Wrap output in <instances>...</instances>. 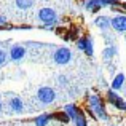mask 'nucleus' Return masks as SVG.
Here are the masks:
<instances>
[{
	"mask_svg": "<svg viewBox=\"0 0 126 126\" xmlns=\"http://www.w3.org/2000/svg\"><path fill=\"white\" fill-rule=\"evenodd\" d=\"M102 40H104L105 46H109V45H115V43H117V40H115V34H113V31L102 32Z\"/></svg>",
	"mask_w": 126,
	"mask_h": 126,
	"instance_id": "17",
	"label": "nucleus"
},
{
	"mask_svg": "<svg viewBox=\"0 0 126 126\" xmlns=\"http://www.w3.org/2000/svg\"><path fill=\"white\" fill-rule=\"evenodd\" d=\"M117 54H118V48H117V45H109V46H105V48L102 49V53H101L102 61L107 62V64H110V62L113 61L115 58H117Z\"/></svg>",
	"mask_w": 126,
	"mask_h": 126,
	"instance_id": "10",
	"label": "nucleus"
},
{
	"mask_svg": "<svg viewBox=\"0 0 126 126\" xmlns=\"http://www.w3.org/2000/svg\"><path fill=\"white\" fill-rule=\"evenodd\" d=\"M125 42H126V34H125Z\"/></svg>",
	"mask_w": 126,
	"mask_h": 126,
	"instance_id": "28",
	"label": "nucleus"
},
{
	"mask_svg": "<svg viewBox=\"0 0 126 126\" xmlns=\"http://www.w3.org/2000/svg\"><path fill=\"white\" fill-rule=\"evenodd\" d=\"M37 101L43 105H49L58 99V94H56V89L51 88V86H40L37 89V94H35Z\"/></svg>",
	"mask_w": 126,
	"mask_h": 126,
	"instance_id": "4",
	"label": "nucleus"
},
{
	"mask_svg": "<svg viewBox=\"0 0 126 126\" xmlns=\"http://www.w3.org/2000/svg\"><path fill=\"white\" fill-rule=\"evenodd\" d=\"M94 26L101 32L112 31V18L110 16H105V15H97L94 18Z\"/></svg>",
	"mask_w": 126,
	"mask_h": 126,
	"instance_id": "8",
	"label": "nucleus"
},
{
	"mask_svg": "<svg viewBox=\"0 0 126 126\" xmlns=\"http://www.w3.org/2000/svg\"><path fill=\"white\" fill-rule=\"evenodd\" d=\"M125 83H126V75L123 72H118V74H115L113 78H112L110 88L113 89V91H121V89L125 88Z\"/></svg>",
	"mask_w": 126,
	"mask_h": 126,
	"instance_id": "11",
	"label": "nucleus"
},
{
	"mask_svg": "<svg viewBox=\"0 0 126 126\" xmlns=\"http://www.w3.org/2000/svg\"><path fill=\"white\" fill-rule=\"evenodd\" d=\"M105 105H107V102H105V99H102L101 94H88V97H86V107L101 121L110 120V115L107 113V107Z\"/></svg>",
	"mask_w": 126,
	"mask_h": 126,
	"instance_id": "1",
	"label": "nucleus"
},
{
	"mask_svg": "<svg viewBox=\"0 0 126 126\" xmlns=\"http://www.w3.org/2000/svg\"><path fill=\"white\" fill-rule=\"evenodd\" d=\"M118 3H120V0H101V5H102V8H105V6L112 8V6L118 5Z\"/></svg>",
	"mask_w": 126,
	"mask_h": 126,
	"instance_id": "23",
	"label": "nucleus"
},
{
	"mask_svg": "<svg viewBox=\"0 0 126 126\" xmlns=\"http://www.w3.org/2000/svg\"><path fill=\"white\" fill-rule=\"evenodd\" d=\"M51 120H54V121H58V123H61V125H69L70 123V117H69L67 113H65L64 110H54V112H51Z\"/></svg>",
	"mask_w": 126,
	"mask_h": 126,
	"instance_id": "12",
	"label": "nucleus"
},
{
	"mask_svg": "<svg viewBox=\"0 0 126 126\" xmlns=\"http://www.w3.org/2000/svg\"><path fill=\"white\" fill-rule=\"evenodd\" d=\"M53 62L58 65H67L72 61V49L69 46H58L51 54Z\"/></svg>",
	"mask_w": 126,
	"mask_h": 126,
	"instance_id": "5",
	"label": "nucleus"
},
{
	"mask_svg": "<svg viewBox=\"0 0 126 126\" xmlns=\"http://www.w3.org/2000/svg\"><path fill=\"white\" fill-rule=\"evenodd\" d=\"M10 61V53L5 48H0V67H5Z\"/></svg>",
	"mask_w": 126,
	"mask_h": 126,
	"instance_id": "19",
	"label": "nucleus"
},
{
	"mask_svg": "<svg viewBox=\"0 0 126 126\" xmlns=\"http://www.w3.org/2000/svg\"><path fill=\"white\" fill-rule=\"evenodd\" d=\"M83 6H85L86 11H89V13H97L99 10H102L101 0H85Z\"/></svg>",
	"mask_w": 126,
	"mask_h": 126,
	"instance_id": "13",
	"label": "nucleus"
},
{
	"mask_svg": "<svg viewBox=\"0 0 126 126\" xmlns=\"http://www.w3.org/2000/svg\"><path fill=\"white\" fill-rule=\"evenodd\" d=\"M85 54L88 56V58H93V56H94V42H93L91 37H88V43H86Z\"/></svg>",
	"mask_w": 126,
	"mask_h": 126,
	"instance_id": "20",
	"label": "nucleus"
},
{
	"mask_svg": "<svg viewBox=\"0 0 126 126\" xmlns=\"http://www.w3.org/2000/svg\"><path fill=\"white\" fill-rule=\"evenodd\" d=\"M109 126H118V125H109Z\"/></svg>",
	"mask_w": 126,
	"mask_h": 126,
	"instance_id": "27",
	"label": "nucleus"
},
{
	"mask_svg": "<svg viewBox=\"0 0 126 126\" xmlns=\"http://www.w3.org/2000/svg\"><path fill=\"white\" fill-rule=\"evenodd\" d=\"M125 99H126V97H125Z\"/></svg>",
	"mask_w": 126,
	"mask_h": 126,
	"instance_id": "29",
	"label": "nucleus"
},
{
	"mask_svg": "<svg viewBox=\"0 0 126 126\" xmlns=\"http://www.w3.org/2000/svg\"><path fill=\"white\" fill-rule=\"evenodd\" d=\"M10 53V61L13 62H21L26 59V56H27V48H26V45H21V43H16V45H11L8 49Z\"/></svg>",
	"mask_w": 126,
	"mask_h": 126,
	"instance_id": "6",
	"label": "nucleus"
},
{
	"mask_svg": "<svg viewBox=\"0 0 126 126\" xmlns=\"http://www.w3.org/2000/svg\"><path fill=\"white\" fill-rule=\"evenodd\" d=\"M5 29H15V26H11L8 22V18L0 15V31H5Z\"/></svg>",
	"mask_w": 126,
	"mask_h": 126,
	"instance_id": "22",
	"label": "nucleus"
},
{
	"mask_svg": "<svg viewBox=\"0 0 126 126\" xmlns=\"http://www.w3.org/2000/svg\"><path fill=\"white\" fill-rule=\"evenodd\" d=\"M62 110H64L65 113H67L69 117H70V120H74V118H75V117H77V115H78V112H80L81 109L78 107L77 104H74V102H70V104H65Z\"/></svg>",
	"mask_w": 126,
	"mask_h": 126,
	"instance_id": "14",
	"label": "nucleus"
},
{
	"mask_svg": "<svg viewBox=\"0 0 126 126\" xmlns=\"http://www.w3.org/2000/svg\"><path fill=\"white\" fill-rule=\"evenodd\" d=\"M3 112V102H2V99H0V113Z\"/></svg>",
	"mask_w": 126,
	"mask_h": 126,
	"instance_id": "26",
	"label": "nucleus"
},
{
	"mask_svg": "<svg viewBox=\"0 0 126 126\" xmlns=\"http://www.w3.org/2000/svg\"><path fill=\"white\" fill-rule=\"evenodd\" d=\"M24 101H22V97H19V96H11V97L8 99V109L10 112H13V113H22L24 112Z\"/></svg>",
	"mask_w": 126,
	"mask_h": 126,
	"instance_id": "9",
	"label": "nucleus"
},
{
	"mask_svg": "<svg viewBox=\"0 0 126 126\" xmlns=\"http://www.w3.org/2000/svg\"><path fill=\"white\" fill-rule=\"evenodd\" d=\"M112 31L117 34H126V13L115 15L112 18Z\"/></svg>",
	"mask_w": 126,
	"mask_h": 126,
	"instance_id": "7",
	"label": "nucleus"
},
{
	"mask_svg": "<svg viewBox=\"0 0 126 126\" xmlns=\"http://www.w3.org/2000/svg\"><path fill=\"white\" fill-rule=\"evenodd\" d=\"M86 43H88V37H78L77 42H75V45H77V49H80V51L85 53L86 49Z\"/></svg>",
	"mask_w": 126,
	"mask_h": 126,
	"instance_id": "21",
	"label": "nucleus"
},
{
	"mask_svg": "<svg viewBox=\"0 0 126 126\" xmlns=\"http://www.w3.org/2000/svg\"><path fill=\"white\" fill-rule=\"evenodd\" d=\"M49 121H51V113H40L34 118L35 126H48Z\"/></svg>",
	"mask_w": 126,
	"mask_h": 126,
	"instance_id": "15",
	"label": "nucleus"
},
{
	"mask_svg": "<svg viewBox=\"0 0 126 126\" xmlns=\"http://www.w3.org/2000/svg\"><path fill=\"white\" fill-rule=\"evenodd\" d=\"M104 96H105L104 97L105 102L109 105H112L113 109H117L120 112H126V99L121 94H118V91H113L112 88H109Z\"/></svg>",
	"mask_w": 126,
	"mask_h": 126,
	"instance_id": "3",
	"label": "nucleus"
},
{
	"mask_svg": "<svg viewBox=\"0 0 126 126\" xmlns=\"http://www.w3.org/2000/svg\"><path fill=\"white\" fill-rule=\"evenodd\" d=\"M118 5H120V6H121V10H123V11L126 13V2H120Z\"/></svg>",
	"mask_w": 126,
	"mask_h": 126,
	"instance_id": "25",
	"label": "nucleus"
},
{
	"mask_svg": "<svg viewBox=\"0 0 126 126\" xmlns=\"http://www.w3.org/2000/svg\"><path fill=\"white\" fill-rule=\"evenodd\" d=\"M58 83L61 86H67L69 85V78L65 77V75H59V77H58Z\"/></svg>",
	"mask_w": 126,
	"mask_h": 126,
	"instance_id": "24",
	"label": "nucleus"
},
{
	"mask_svg": "<svg viewBox=\"0 0 126 126\" xmlns=\"http://www.w3.org/2000/svg\"><path fill=\"white\" fill-rule=\"evenodd\" d=\"M72 123H74V126H88V117L83 110H80L78 115L72 120Z\"/></svg>",
	"mask_w": 126,
	"mask_h": 126,
	"instance_id": "16",
	"label": "nucleus"
},
{
	"mask_svg": "<svg viewBox=\"0 0 126 126\" xmlns=\"http://www.w3.org/2000/svg\"><path fill=\"white\" fill-rule=\"evenodd\" d=\"M37 19L42 26H53V24H59V16L58 11L51 6H43L38 10L37 13Z\"/></svg>",
	"mask_w": 126,
	"mask_h": 126,
	"instance_id": "2",
	"label": "nucleus"
},
{
	"mask_svg": "<svg viewBox=\"0 0 126 126\" xmlns=\"http://www.w3.org/2000/svg\"><path fill=\"white\" fill-rule=\"evenodd\" d=\"M15 3L19 10H31L35 5V0H15Z\"/></svg>",
	"mask_w": 126,
	"mask_h": 126,
	"instance_id": "18",
	"label": "nucleus"
}]
</instances>
